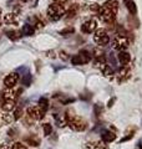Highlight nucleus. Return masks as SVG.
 I'll use <instances>...</instances> for the list:
<instances>
[{
  "label": "nucleus",
  "mask_w": 142,
  "mask_h": 149,
  "mask_svg": "<svg viewBox=\"0 0 142 149\" xmlns=\"http://www.w3.org/2000/svg\"><path fill=\"white\" fill-rule=\"evenodd\" d=\"M64 14H65V6L63 5V4H59V3L54 1L53 4H50L49 8H47L46 15H47V17H49V20L58 21L64 16Z\"/></svg>",
  "instance_id": "f257e3e1"
},
{
  "label": "nucleus",
  "mask_w": 142,
  "mask_h": 149,
  "mask_svg": "<svg viewBox=\"0 0 142 149\" xmlns=\"http://www.w3.org/2000/svg\"><path fill=\"white\" fill-rule=\"evenodd\" d=\"M67 118H69L67 125H70V128L75 130V132H81V130L86 129L87 123L82 117H80V116H67Z\"/></svg>",
  "instance_id": "f03ea898"
},
{
  "label": "nucleus",
  "mask_w": 142,
  "mask_h": 149,
  "mask_svg": "<svg viewBox=\"0 0 142 149\" xmlns=\"http://www.w3.org/2000/svg\"><path fill=\"white\" fill-rule=\"evenodd\" d=\"M130 45L129 39L125 35H117L115 37V40L112 41V47L118 51H125Z\"/></svg>",
  "instance_id": "7ed1b4c3"
},
{
  "label": "nucleus",
  "mask_w": 142,
  "mask_h": 149,
  "mask_svg": "<svg viewBox=\"0 0 142 149\" xmlns=\"http://www.w3.org/2000/svg\"><path fill=\"white\" fill-rule=\"evenodd\" d=\"M91 61V55H90L89 51H80V52L74 56L72 58H71V62H72V65H76V66H80V65H84V63H87Z\"/></svg>",
  "instance_id": "20e7f679"
},
{
  "label": "nucleus",
  "mask_w": 142,
  "mask_h": 149,
  "mask_svg": "<svg viewBox=\"0 0 142 149\" xmlns=\"http://www.w3.org/2000/svg\"><path fill=\"white\" fill-rule=\"evenodd\" d=\"M93 41L98 46H105V45H107L108 42H110V37H108L105 29H98V30H96V32H95Z\"/></svg>",
  "instance_id": "39448f33"
},
{
  "label": "nucleus",
  "mask_w": 142,
  "mask_h": 149,
  "mask_svg": "<svg viewBox=\"0 0 142 149\" xmlns=\"http://www.w3.org/2000/svg\"><path fill=\"white\" fill-rule=\"evenodd\" d=\"M27 116L32 119V120H39L44 117V111H42L39 106H31L26 109Z\"/></svg>",
  "instance_id": "423d86ee"
},
{
  "label": "nucleus",
  "mask_w": 142,
  "mask_h": 149,
  "mask_svg": "<svg viewBox=\"0 0 142 149\" xmlns=\"http://www.w3.org/2000/svg\"><path fill=\"white\" fill-rule=\"evenodd\" d=\"M98 16H100V19L103 22L110 24V22L113 21V19H115V14H113L111 10H108L106 6H100V10H98Z\"/></svg>",
  "instance_id": "0eeeda50"
},
{
  "label": "nucleus",
  "mask_w": 142,
  "mask_h": 149,
  "mask_svg": "<svg viewBox=\"0 0 142 149\" xmlns=\"http://www.w3.org/2000/svg\"><path fill=\"white\" fill-rule=\"evenodd\" d=\"M96 29H97V21L95 20V19H90V20L85 21L81 27L82 32H85V34H92Z\"/></svg>",
  "instance_id": "6e6552de"
},
{
  "label": "nucleus",
  "mask_w": 142,
  "mask_h": 149,
  "mask_svg": "<svg viewBox=\"0 0 142 149\" xmlns=\"http://www.w3.org/2000/svg\"><path fill=\"white\" fill-rule=\"evenodd\" d=\"M18 81H19V74L16 72H13V73H9L8 76L5 77V80H4V85H5L6 88H13V87H15Z\"/></svg>",
  "instance_id": "1a4fd4ad"
},
{
  "label": "nucleus",
  "mask_w": 142,
  "mask_h": 149,
  "mask_svg": "<svg viewBox=\"0 0 142 149\" xmlns=\"http://www.w3.org/2000/svg\"><path fill=\"white\" fill-rule=\"evenodd\" d=\"M130 77H131V71H130V68L126 67V66L122 67L120 71H118V73H117V80H118V82H125V81L129 80Z\"/></svg>",
  "instance_id": "9d476101"
},
{
  "label": "nucleus",
  "mask_w": 142,
  "mask_h": 149,
  "mask_svg": "<svg viewBox=\"0 0 142 149\" xmlns=\"http://www.w3.org/2000/svg\"><path fill=\"white\" fill-rule=\"evenodd\" d=\"M118 61H120L121 65L126 66L131 61V55L129 52H126V51H120V54H118Z\"/></svg>",
  "instance_id": "9b49d317"
},
{
  "label": "nucleus",
  "mask_w": 142,
  "mask_h": 149,
  "mask_svg": "<svg viewBox=\"0 0 142 149\" xmlns=\"http://www.w3.org/2000/svg\"><path fill=\"white\" fill-rule=\"evenodd\" d=\"M11 120H13V117L8 113V112L0 111V127H3V125H5V124H9Z\"/></svg>",
  "instance_id": "f8f14e48"
},
{
  "label": "nucleus",
  "mask_w": 142,
  "mask_h": 149,
  "mask_svg": "<svg viewBox=\"0 0 142 149\" xmlns=\"http://www.w3.org/2000/svg\"><path fill=\"white\" fill-rule=\"evenodd\" d=\"M1 108L4 112H10L15 108V100H4Z\"/></svg>",
  "instance_id": "ddd939ff"
},
{
  "label": "nucleus",
  "mask_w": 142,
  "mask_h": 149,
  "mask_svg": "<svg viewBox=\"0 0 142 149\" xmlns=\"http://www.w3.org/2000/svg\"><path fill=\"white\" fill-rule=\"evenodd\" d=\"M55 120L59 127H65V125H67V123H69V118L66 114H56Z\"/></svg>",
  "instance_id": "4468645a"
},
{
  "label": "nucleus",
  "mask_w": 142,
  "mask_h": 149,
  "mask_svg": "<svg viewBox=\"0 0 142 149\" xmlns=\"http://www.w3.org/2000/svg\"><path fill=\"white\" fill-rule=\"evenodd\" d=\"M25 143L29 144L31 147H37L40 144V138L37 136H35V134H30L29 137L25 138Z\"/></svg>",
  "instance_id": "2eb2a0df"
},
{
  "label": "nucleus",
  "mask_w": 142,
  "mask_h": 149,
  "mask_svg": "<svg viewBox=\"0 0 142 149\" xmlns=\"http://www.w3.org/2000/svg\"><path fill=\"white\" fill-rule=\"evenodd\" d=\"M103 6H106L108 10H111L113 14H116L118 10V1L117 0H107Z\"/></svg>",
  "instance_id": "dca6fc26"
},
{
  "label": "nucleus",
  "mask_w": 142,
  "mask_h": 149,
  "mask_svg": "<svg viewBox=\"0 0 142 149\" xmlns=\"http://www.w3.org/2000/svg\"><path fill=\"white\" fill-rule=\"evenodd\" d=\"M3 21L5 24H9V25H13V24H16L18 20H16V15L15 14H5L3 17Z\"/></svg>",
  "instance_id": "f3484780"
},
{
  "label": "nucleus",
  "mask_w": 142,
  "mask_h": 149,
  "mask_svg": "<svg viewBox=\"0 0 142 149\" xmlns=\"http://www.w3.org/2000/svg\"><path fill=\"white\" fill-rule=\"evenodd\" d=\"M116 139V134L113 132H110V130H107V132H105L102 134V141L105 143H111Z\"/></svg>",
  "instance_id": "a211bd4d"
},
{
  "label": "nucleus",
  "mask_w": 142,
  "mask_h": 149,
  "mask_svg": "<svg viewBox=\"0 0 142 149\" xmlns=\"http://www.w3.org/2000/svg\"><path fill=\"white\" fill-rule=\"evenodd\" d=\"M15 92L13 91V88H6L5 91L1 93V97H3V101L4 100H15Z\"/></svg>",
  "instance_id": "6ab92c4d"
},
{
  "label": "nucleus",
  "mask_w": 142,
  "mask_h": 149,
  "mask_svg": "<svg viewBox=\"0 0 142 149\" xmlns=\"http://www.w3.org/2000/svg\"><path fill=\"white\" fill-rule=\"evenodd\" d=\"M95 66H96L97 68L102 70L103 67L106 66V60L103 56H100V57H96V60H95Z\"/></svg>",
  "instance_id": "aec40b11"
},
{
  "label": "nucleus",
  "mask_w": 142,
  "mask_h": 149,
  "mask_svg": "<svg viewBox=\"0 0 142 149\" xmlns=\"http://www.w3.org/2000/svg\"><path fill=\"white\" fill-rule=\"evenodd\" d=\"M90 148L92 149H107V146L105 144V142H92V143H89Z\"/></svg>",
  "instance_id": "412c9836"
},
{
  "label": "nucleus",
  "mask_w": 142,
  "mask_h": 149,
  "mask_svg": "<svg viewBox=\"0 0 142 149\" xmlns=\"http://www.w3.org/2000/svg\"><path fill=\"white\" fill-rule=\"evenodd\" d=\"M34 32H35V27L32 26V25H25V26L22 27V34L26 35V36L34 35Z\"/></svg>",
  "instance_id": "4be33fe9"
},
{
  "label": "nucleus",
  "mask_w": 142,
  "mask_h": 149,
  "mask_svg": "<svg viewBox=\"0 0 142 149\" xmlns=\"http://www.w3.org/2000/svg\"><path fill=\"white\" fill-rule=\"evenodd\" d=\"M125 3H126V8L129 9V11L132 14V15H135L136 11H137L135 3H134V1H131V0H125Z\"/></svg>",
  "instance_id": "5701e85b"
},
{
  "label": "nucleus",
  "mask_w": 142,
  "mask_h": 149,
  "mask_svg": "<svg viewBox=\"0 0 142 149\" xmlns=\"http://www.w3.org/2000/svg\"><path fill=\"white\" fill-rule=\"evenodd\" d=\"M65 14H66V17H67V19L74 17L77 14V5H72L67 11H65Z\"/></svg>",
  "instance_id": "b1692460"
},
{
  "label": "nucleus",
  "mask_w": 142,
  "mask_h": 149,
  "mask_svg": "<svg viewBox=\"0 0 142 149\" xmlns=\"http://www.w3.org/2000/svg\"><path fill=\"white\" fill-rule=\"evenodd\" d=\"M6 35H8L9 39L13 40V41H14V40H19V39H20V36H21L20 32H19V31H15V30L8 31V32H6Z\"/></svg>",
  "instance_id": "393cba45"
},
{
  "label": "nucleus",
  "mask_w": 142,
  "mask_h": 149,
  "mask_svg": "<svg viewBox=\"0 0 142 149\" xmlns=\"http://www.w3.org/2000/svg\"><path fill=\"white\" fill-rule=\"evenodd\" d=\"M75 32V29L72 26H70V27H66V29H64V30H61L60 31V34L61 35H64V36H67V35H72Z\"/></svg>",
  "instance_id": "a878e982"
},
{
  "label": "nucleus",
  "mask_w": 142,
  "mask_h": 149,
  "mask_svg": "<svg viewBox=\"0 0 142 149\" xmlns=\"http://www.w3.org/2000/svg\"><path fill=\"white\" fill-rule=\"evenodd\" d=\"M42 130H44V134H45V136H50L51 132H53V127H51L50 123H45L44 127H42Z\"/></svg>",
  "instance_id": "bb28decb"
},
{
  "label": "nucleus",
  "mask_w": 142,
  "mask_h": 149,
  "mask_svg": "<svg viewBox=\"0 0 142 149\" xmlns=\"http://www.w3.org/2000/svg\"><path fill=\"white\" fill-rule=\"evenodd\" d=\"M102 72H103V74H105V76L110 77V76H112V74H113V70H112L110 66H108V65H106V66L102 68Z\"/></svg>",
  "instance_id": "cd10ccee"
},
{
  "label": "nucleus",
  "mask_w": 142,
  "mask_h": 149,
  "mask_svg": "<svg viewBox=\"0 0 142 149\" xmlns=\"http://www.w3.org/2000/svg\"><path fill=\"white\" fill-rule=\"evenodd\" d=\"M39 107H40L42 111L47 109V107H49V102H47V100H46V98H41V100L39 101Z\"/></svg>",
  "instance_id": "c85d7f7f"
},
{
  "label": "nucleus",
  "mask_w": 142,
  "mask_h": 149,
  "mask_svg": "<svg viewBox=\"0 0 142 149\" xmlns=\"http://www.w3.org/2000/svg\"><path fill=\"white\" fill-rule=\"evenodd\" d=\"M22 116V109L19 107V108H16V111H15V113H14V118L15 119H19Z\"/></svg>",
  "instance_id": "c756f323"
},
{
  "label": "nucleus",
  "mask_w": 142,
  "mask_h": 149,
  "mask_svg": "<svg viewBox=\"0 0 142 149\" xmlns=\"http://www.w3.org/2000/svg\"><path fill=\"white\" fill-rule=\"evenodd\" d=\"M11 149H26V147L24 146L22 143H15V144H13V147H11Z\"/></svg>",
  "instance_id": "7c9ffc66"
},
{
  "label": "nucleus",
  "mask_w": 142,
  "mask_h": 149,
  "mask_svg": "<svg viewBox=\"0 0 142 149\" xmlns=\"http://www.w3.org/2000/svg\"><path fill=\"white\" fill-rule=\"evenodd\" d=\"M91 10L98 13V10H100V5H98V4H92V5H91Z\"/></svg>",
  "instance_id": "2f4dec72"
},
{
  "label": "nucleus",
  "mask_w": 142,
  "mask_h": 149,
  "mask_svg": "<svg viewBox=\"0 0 142 149\" xmlns=\"http://www.w3.org/2000/svg\"><path fill=\"white\" fill-rule=\"evenodd\" d=\"M60 57L63 58V60H67V58H69V56H67V54H66V52L61 51V52H60Z\"/></svg>",
  "instance_id": "473e14b6"
},
{
  "label": "nucleus",
  "mask_w": 142,
  "mask_h": 149,
  "mask_svg": "<svg viewBox=\"0 0 142 149\" xmlns=\"http://www.w3.org/2000/svg\"><path fill=\"white\" fill-rule=\"evenodd\" d=\"M66 1H67V0H55V3H59V4H63V5H64V4H65Z\"/></svg>",
  "instance_id": "72a5a7b5"
},
{
  "label": "nucleus",
  "mask_w": 142,
  "mask_h": 149,
  "mask_svg": "<svg viewBox=\"0 0 142 149\" xmlns=\"http://www.w3.org/2000/svg\"><path fill=\"white\" fill-rule=\"evenodd\" d=\"M0 15H1V9H0Z\"/></svg>",
  "instance_id": "f704fd0d"
},
{
  "label": "nucleus",
  "mask_w": 142,
  "mask_h": 149,
  "mask_svg": "<svg viewBox=\"0 0 142 149\" xmlns=\"http://www.w3.org/2000/svg\"><path fill=\"white\" fill-rule=\"evenodd\" d=\"M22 1H29V0H22Z\"/></svg>",
  "instance_id": "c9c22d12"
}]
</instances>
